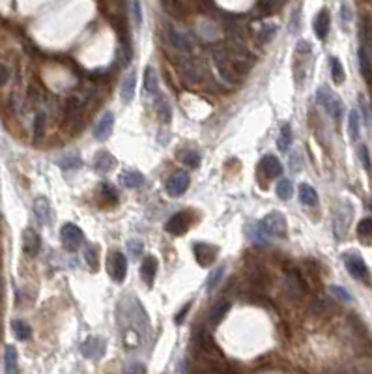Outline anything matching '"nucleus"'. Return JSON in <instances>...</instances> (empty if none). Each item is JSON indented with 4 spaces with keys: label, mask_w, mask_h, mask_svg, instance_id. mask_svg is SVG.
Instances as JSON below:
<instances>
[{
    "label": "nucleus",
    "mask_w": 372,
    "mask_h": 374,
    "mask_svg": "<svg viewBox=\"0 0 372 374\" xmlns=\"http://www.w3.org/2000/svg\"><path fill=\"white\" fill-rule=\"evenodd\" d=\"M85 260L88 262L92 270H98V249L96 247H86L85 249Z\"/></svg>",
    "instance_id": "obj_34"
},
{
    "label": "nucleus",
    "mask_w": 372,
    "mask_h": 374,
    "mask_svg": "<svg viewBox=\"0 0 372 374\" xmlns=\"http://www.w3.org/2000/svg\"><path fill=\"white\" fill-rule=\"evenodd\" d=\"M60 165L64 167V169H77V167L80 165V159L77 155H71V157H66L64 161H60Z\"/></svg>",
    "instance_id": "obj_41"
},
{
    "label": "nucleus",
    "mask_w": 372,
    "mask_h": 374,
    "mask_svg": "<svg viewBox=\"0 0 372 374\" xmlns=\"http://www.w3.org/2000/svg\"><path fill=\"white\" fill-rule=\"evenodd\" d=\"M34 214H36V217L43 225H47L51 221V204L45 196L36 198V202H34Z\"/></svg>",
    "instance_id": "obj_18"
},
{
    "label": "nucleus",
    "mask_w": 372,
    "mask_h": 374,
    "mask_svg": "<svg viewBox=\"0 0 372 374\" xmlns=\"http://www.w3.org/2000/svg\"><path fill=\"white\" fill-rule=\"evenodd\" d=\"M331 292H333V294H335L339 300H342V301H352V296L348 294V292L342 288V286H337V284H333V286H331Z\"/></svg>",
    "instance_id": "obj_39"
},
{
    "label": "nucleus",
    "mask_w": 372,
    "mask_h": 374,
    "mask_svg": "<svg viewBox=\"0 0 372 374\" xmlns=\"http://www.w3.org/2000/svg\"><path fill=\"white\" fill-rule=\"evenodd\" d=\"M42 249V238L34 228H25L23 232V251L26 257H36Z\"/></svg>",
    "instance_id": "obj_10"
},
{
    "label": "nucleus",
    "mask_w": 372,
    "mask_h": 374,
    "mask_svg": "<svg viewBox=\"0 0 372 374\" xmlns=\"http://www.w3.org/2000/svg\"><path fill=\"white\" fill-rule=\"evenodd\" d=\"M299 200L305 204V206H316L318 193L309 184H301L299 185Z\"/></svg>",
    "instance_id": "obj_19"
},
{
    "label": "nucleus",
    "mask_w": 372,
    "mask_h": 374,
    "mask_svg": "<svg viewBox=\"0 0 372 374\" xmlns=\"http://www.w3.org/2000/svg\"><path fill=\"white\" fill-rule=\"evenodd\" d=\"M298 53H303V55H309V53H311V43H307V41H299V43H298Z\"/></svg>",
    "instance_id": "obj_45"
},
{
    "label": "nucleus",
    "mask_w": 372,
    "mask_h": 374,
    "mask_svg": "<svg viewBox=\"0 0 372 374\" xmlns=\"http://www.w3.org/2000/svg\"><path fill=\"white\" fill-rule=\"evenodd\" d=\"M350 208L348 204H344L342 208H339L335 212V219H333V225H335V236L337 238H344V234L348 232V225L352 221V212L346 214V210Z\"/></svg>",
    "instance_id": "obj_11"
},
{
    "label": "nucleus",
    "mask_w": 372,
    "mask_h": 374,
    "mask_svg": "<svg viewBox=\"0 0 372 374\" xmlns=\"http://www.w3.org/2000/svg\"><path fill=\"white\" fill-rule=\"evenodd\" d=\"M260 232L275 236V238H284L286 236V219L279 212H271L260 221Z\"/></svg>",
    "instance_id": "obj_1"
},
{
    "label": "nucleus",
    "mask_w": 372,
    "mask_h": 374,
    "mask_svg": "<svg viewBox=\"0 0 372 374\" xmlns=\"http://www.w3.org/2000/svg\"><path fill=\"white\" fill-rule=\"evenodd\" d=\"M133 94H135V73H131L128 79L123 80V85H122V101L123 103H129V101L133 99Z\"/></svg>",
    "instance_id": "obj_31"
},
{
    "label": "nucleus",
    "mask_w": 372,
    "mask_h": 374,
    "mask_svg": "<svg viewBox=\"0 0 372 374\" xmlns=\"http://www.w3.org/2000/svg\"><path fill=\"white\" fill-rule=\"evenodd\" d=\"M155 275H157V258L146 257L141 266V277L144 279V282H146L148 286H152Z\"/></svg>",
    "instance_id": "obj_15"
},
{
    "label": "nucleus",
    "mask_w": 372,
    "mask_h": 374,
    "mask_svg": "<svg viewBox=\"0 0 372 374\" xmlns=\"http://www.w3.org/2000/svg\"><path fill=\"white\" fill-rule=\"evenodd\" d=\"M157 114H159V118H161V120H163L165 123L171 122V118H172V107H171V103L167 101L165 96H159V98H157Z\"/></svg>",
    "instance_id": "obj_28"
},
{
    "label": "nucleus",
    "mask_w": 372,
    "mask_h": 374,
    "mask_svg": "<svg viewBox=\"0 0 372 374\" xmlns=\"http://www.w3.org/2000/svg\"><path fill=\"white\" fill-rule=\"evenodd\" d=\"M4 365H6V372H17V350L15 346H6L4 350Z\"/></svg>",
    "instance_id": "obj_23"
},
{
    "label": "nucleus",
    "mask_w": 372,
    "mask_h": 374,
    "mask_svg": "<svg viewBox=\"0 0 372 374\" xmlns=\"http://www.w3.org/2000/svg\"><path fill=\"white\" fill-rule=\"evenodd\" d=\"M284 292L288 294V298L294 301H299L307 292L305 281L298 270H292L286 275V281H284Z\"/></svg>",
    "instance_id": "obj_3"
},
{
    "label": "nucleus",
    "mask_w": 372,
    "mask_h": 374,
    "mask_svg": "<svg viewBox=\"0 0 372 374\" xmlns=\"http://www.w3.org/2000/svg\"><path fill=\"white\" fill-rule=\"evenodd\" d=\"M359 68H361V73L365 77L368 82H372V62L366 55L365 47H361L359 49Z\"/></svg>",
    "instance_id": "obj_27"
},
{
    "label": "nucleus",
    "mask_w": 372,
    "mask_h": 374,
    "mask_svg": "<svg viewBox=\"0 0 372 374\" xmlns=\"http://www.w3.org/2000/svg\"><path fill=\"white\" fill-rule=\"evenodd\" d=\"M359 157H361V161H363V165H365L366 171H370V157H368V150H366L365 146L359 148Z\"/></svg>",
    "instance_id": "obj_42"
},
{
    "label": "nucleus",
    "mask_w": 372,
    "mask_h": 374,
    "mask_svg": "<svg viewBox=\"0 0 372 374\" xmlns=\"http://www.w3.org/2000/svg\"><path fill=\"white\" fill-rule=\"evenodd\" d=\"M275 32H277V26L275 25H264L262 30H260V43H268L273 39Z\"/></svg>",
    "instance_id": "obj_36"
},
{
    "label": "nucleus",
    "mask_w": 372,
    "mask_h": 374,
    "mask_svg": "<svg viewBox=\"0 0 372 374\" xmlns=\"http://www.w3.org/2000/svg\"><path fill=\"white\" fill-rule=\"evenodd\" d=\"M8 77H10V71H8V68H4V66H0V86L6 85Z\"/></svg>",
    "instance_id": "obj_46"
},
{
    "label": "nucleus",
    "mask_w": 372,
    "mask_h": 374,
    "mask_svg": "<svg viewBox=\"0 0 372 374\" xmlns=\"http://www.w3.org/2000/svg\"><path fill=\"white\" fill-rule=\"evenodd\" d=\"M60 238H62L64 245H66L67 249H75V247H79L80 243L85 241V234H82V230H80L77 225H73V223H67V225H64V227H62Z\"/></svg>",
    "instance_id": "obj_6"
},
{
    "label": "nucleus",
    "mask_w": 372,
    "mask_h": 374,
    "mask_svg": "<svg viewBox=\"0 0 372 374\" xmlns=\"http://www.w3.org/2000/svg\"><path fill=\"white\" fill-rule=\"evenodd\" d=\"M183 163L187 167H191V169H196V167L200 165V155L196 152H187L183 155Z\"/></svg>",
    "instance_id": "obj_38"
},
{
    "label": "nucleus",
    "mask_w": 372,
    "mask_h": 374,
    "mask_svg": "<svg viewBox=\"0 0 372 374\" xmlns=\"http://www.w3.org/2000/svg\"><path fill=\"white\" fill-rule=\"evenodd\" d=\"M357 236L363 243L366 245H372V217H366L363 221L359 223V227H357Z\"/></svg>",
    "instance_id": "obj_21"
},
{
    "label": "nucleus",
    "mask_w": 372,
    "mask_h": 374,
    "mask_svg": "<svg viewBox=\"0 0 372 374\" xmlns=\"http://www.w3.org/2000/svg\"><path fill=\"white\" fill-rule=\"evenodd\" d=\"M144 92L148 96H153L157 92V75H155V69L152 66H148L144 69Z\"/></svg>",
    "instance_id": "obj_20"
},
{
    "label": "nucleus",
    "mask_w": 372,
    "mask_h": 374,
    "mask_svg": "<svg viewBox=\"0 0 372 374\" xmlns=\"http://www.w3.org/2000/svg\"><path fill=\"white\" fill-rule=\"evenodd\" d=\"M344 264H346L348 271L352 273V277L359 279V281H368V268H366L365 260L355 255V253H346L344 255Z\"/></svg>",
    "instance_id": "obj_4"
},
{
    "label": "nucleus",
    "mask_w": 372,
    "mask_h": 374,
    "mask_svg": "<svg viewBox=\"0 0 372 374\" xmlns=\"http://www.w3.org/2000/svg\"><path fill=\"white\" fill-rule=\"evenodd\" d=\"M331 77L335 85H342L344 82V68L339 58H331Z\"/></svg>",
    "instance_id": "obj_32"
},
{
    "label": "nucleus",
    "mask_w": 372,
    "mask_h": 374,
    "mask_svg": "<svg viewBox=\"0 0 372 374\" xmlns=\"http://www.w3.org/2000/svg\"><path fill=\"white\" fill-rule=\"evenodd\" d=\"M189 187V174H185V172H176V174H172L169 182H167V193L171 196H180L183 195L185 191Z\"/></svg>",
    "instance_id": "obj_9"
},
{
    "label": "nucleus",
    "mask_w": 372,
    "mask_h": 374,
    "mask_svg": "<svg viewBox=\"0 0 372 374\" xmlns=\"http://www.w3.org/2000/svg\"><path fill=\"white\" fill-rule=\"evenodd\" d=\"M348 131H350L352 141L359 139V112L357 111H350V114H348Z\"/></svg>",
    "instance_id": "obj_29"
},
{
    "label": "nucleus",
    "mask_w": 372,
    "mask_h": 374,
    "mask_svg": "<svg viewBox=\"0 0 372 374\" xmlns=\"http://www.w3.org/2000/svg\"><path fill=\"white\" fill-rule=\"evenodd\" d=\"M133 19H135V25L141 26L142 23V12H141V2L139 0H133Z\"/></svg>",
    "instance_id": "obj_40"
},
{
    "label": "nucleus",
    "mask_w": 372,
    "mask_h": 374,
    "mask_svg": "<svg viewBox=\"0 0 372 374\" xmlns=\"http://www.w3.org/2000/svg\"><path fill=\"white\" fill-rule=\"evenodd\" d=\"M43 131H45V116L39 112L36 116V120H34V137H36V139H42Z\"/></svg>",
    "instance_id": "obj_37"
},
{
    "label": "nucleus",
    "mask_w": 372,
    "mask_h": 374,
    "mask_svg": "<svg viewBox=\"0 0 372 374\" xmlns=\"http://www.w3.org/2000/svg\"><path fill=\"white\" fill-rule=\"evenodd\" d=\"M189 309H191V301H189V303H185V305H183V309H182V311L178 313V316H176V322H178V324H182V322H183V318H185V313H187Z\"/></svg>",
    "instance_id": "obj_44"
},
{
    "label": "nucleus",
    "mask_w": 372,
    "mask_h": 374,
    "mask_svg": "<svg viewBox=\"0 0 372 374\" xmlns=\"http://www.w3.org/2000/svg\"><path fill=\"white\" fill-rule=\"evenodd\" d=\"M294 193V187H292V182L290 180H281L279 182V185H277V195H279V198L281 200H288L290 196H292Z\"/></svg>",
    "instance_id": "obj_33"
},
{
    "label": "nucleus",
    "mask_w": 372,
    "mask_h": 374,
    "mask_svg": "<svg viewBox=\"0 0 372 374\" xmlns=\"http://www.w3.org/2000/svg\"><path fill=\"white\" fill-rule=\"evenodd\" d=\"M329 26H331L329 12H327V10H322V12L316 15V19H314V32H316L318 39H325V37H327Z\"/></svg>",
    "instance_id": "obj_13"
},
{
    "label": "nucleus",
    "mask_w": 372,
    "mask_h": 374,
    "mask_svg": "<svg viewBox=\"0 0 372 374\" xmlns=\"http://www.w3.org/2000/svg\"><path fill=\"white\" fill-rule=\"evenodd\" d=\"M109 271H110V277H112L116 282H122L123 279H126V275H128V258L123 257V253L116 251L110 255Z\"/></svg>",
    "instance_id": "obj_5"
},
{
    "label": "nucleus",
    "mask_w": 372,
    "mask_h": 374,
    "mask_svg": "<svg viewBox=\"0 0 372 374\" xmlns=\"http://www.w3.org/2000/svg\"><path fill=\"white\" fill-rule=\"evenodd\" d=\"M342 19H346V21H350V10H348L346 4L342 6Z\"/></svg>",
    "instance_id": "obj_47"
},
{
    "label": "nucleus",
    "mask_w": 372,
    "mask_h": 374,
    "mask_svg": "<svg viewBox=\"0 0 372 374\" xmlns=\"http://www.w3.org/2000/svg\"><path fill=\"white\" fill-rule=\"evenodd\" d=\"M223 273H225V266H221L219 270H215L214 273L210 275V279H208V282H206V288H208V290H214L215 286L219 284V281H221V277H223Z\"/></svg>",
    "instance_id": "obj_35"
},
{
    "label": "nucleus",
    "mask_w": 372,
    "mask_h": 374,
    "mask_svg": "<svg viewBox=\"0 0 372 374\" xmlns=\"http://www.w3.org/2000/svg\"><path fill=\"white\" fill-rule=\"evenodd\" d=\"M112 126H114V114H112V112H105L103 118L99 120L98 126H96V129H94V135H96V139H99V141H105V139L110 135Z\"/></svg>",
    "instance_id": "obj_14"
},
{
    "label": "nucleus",
    "mask_w": 372,
    "mask_h": 374,
    "mask_svg": "<svg viewBox=\"0 0 372 374\" xmlns=\"http://www.w3.org/2000/svg\"><path fill=\"white\" fill-rule=\"evenodd\" d=\"M316 99H318V103L322 105L323 109H325V112H327V114H329L333 120H337V122L341 120V116H342V101L337 98L335 94L331 92L329 88H325V86L318 88Z\"/></svg>",
    "instance_id": "obj_2"
},
{
    "label": "nucleus",
    "mask_w": 372,
    "mask_h": 374,
    "mask_svg": "<svg viewBox=\"0 0 372 374\" xmlns=\"http://www.w3.org/2000/svg\"><path fill=\"white\" fill-rule=\"evenodd\" d=\"M129 372H144V367H128Z\"/></svg>",
    "instance_id": "obj_48"
},
{
    "label": "nucleus",
    "mask_w": 372,
    "mask_h": 374,
    "mask_svg": "<svg viewBox=\"0 0 372 374\" xmlns=\"http://www.w3.org/2000/svg\"><path fill=\"white\" fill-rule=\"evenodd\" d=\"M260 171L264 172V176L269 180L273 178H279L282 174V165L281 161L273 157V155H266L262 161H260Z\"/></svg>",
    "instance_id": "obj_12"
},
{
    "label": "nucleus",
    "mask_w": 372,
    "mask_h": 374,
    "mask_svg": "<svg viewBox=\"0 0 372 374\" xmlns=\"http://www.w3.org/2000/svg\"><path fill=\"white\" fill-rule=\"evenodd\" d=\"M167 36H169L171 45H174V47L180 51H191V47H193V43H191L189 37L183 36L182 32H178L176 28H172V26L167 28Z\"/></svg>",
    "instance_id": "obj_16"
},
{
    "label": "nucleus",
    "mask_w": 372,
    "mask_h": 374,
    "mask_svg": "<svg viewBox=\"0 0 372 374\" xmlns=\"http://www.w3.org/2000/svg\"><path fill=\"white\" fill-rule=\"evenodd\" d=\"M195 257H196V262L200 264L202 268H208V266H212L215 262V258H217V253L219 249L215 245H210V243H195Z\"/></svg>",
    "instance_id": "obj_8"
},
{
    "label": "nucleus",
    "mask_w": 372,
    "mask_h": 374,
    "mask_svg": "<svg viewBox=\"0 0 372 374\" xmlns=\"http://www.w3.org/2000/svg\"><path fill=\"white\" fill-rule=\"evenodd\" d=\"M94 165H96V171H99V172H109L110 169L116 165V159L112 157V155H110V153L99 152Z\"/></svg>",
    "instance_id": "obj_22"
},
{
    "label": "nucleus",
    "mask_w": 372,
    "mask_h": 374,
    "mask_svg": "<svg viewBox=\"0 0 372 374\" xmlns=\"http://www.w3.org/2000/svg\"><path fill=\"white\" fill-rule=\"evenodd\" d=\"M228 311H230V303H228V301H221V303L214 305V309L210 311V322H212V324H219L221 320L226 316Z\"/></svg>",
    "instance_id": "obj_24"
},
{
    "label": "nucleus",
    "mask_w": 372,
    "mask_h": 374,
    "mask_svg": "<svg viewBox=\"0 0 372 374\" xmlns=\"http://www.w3.org/2000/svg\"><path fill=\"white\" fill-rule=\"evenodd\" d=\"M12 329H13V333H15V337H17L19 341H26V339H30V335H32L30 325L26 324L25 320H13Z\"/></svg>",
    "instance_id": "obj_26"
},
{
    "label": "nucleus",
    "mask_w": 372,
    "mask_h": 374,
    "mask_svg": "<svg viewBox=\"0 0 372 374\" xmlns=\"http://www.w3.org/2000/svg\"><path fill=\"white\" fill-rule=\"evenodd\" d=\"M290 144H292V129H290V126H282L281 135L277 139V146H279L281 152H286Z\"/></svg>",
    "instance_id": "obj_30"
},
{
    "label": "nucleus",
    "mask_w": 372,
    "mask_h": 374,
    "mask_svg": "<svg viewBox=\"0 0 372 374\" xmlns=\"http://www.w3.org/2000/svg\"><path fill=\"white\" fill-rule=\"evenodd\" d=\"M189 227H191V217H189L187 212H180V214L172 215L165 225L167 232L174 234V236H182V234H185L187 230H189Z\"/></svg>",
    "instance_id": "obj_7"
},
{
    "label": "nucleus",
    "mask_w": 372,
    "mask_h": 374,
    "mask_svg": "<svg viewBox=\"0 0 372 374\" xmlns=\"http://www.w3.org/2000/svg\"><path fill=\"white\" fill-rule=\"evenodd\" d=\"M103 352H105L103 339L92 337L82 344V354H85V357H99V356H103Z\"/></svg>",
    "instance_id": "obj_17"
},
{
    "label": "nucleus",
    "mask_w": 372,
    "mask_h": 374,
    "mask_svg": "<svg viewBox=\"0 0 372 374\" xmlns=\"http://www.w3.org/2000/svg\"><path fill=\"white\" fill-rule=\"evenodd\" d=\"M122 182L129 189H137V187H141L144 184V176L139 171H129L122 176Z\"/></svg>",
    "instance_id": "obj_25"
},
{
    "label": "nucleus",
    "mask_w": 372,
    "mask_h": 374,
    "mask_svg": "<svg viewBox=\"0 0 372 374\" xmlns=\"http://www.w3.org/2000/svg\"><path fill=\"white\" fill-rule=\"evenodd\" d=\"M128 247H129V251H131V255H133V257H141L142 245L139 243V241H129Z\"/></svg>",
    "instance_id": "obj_43"
}]
</instances>
